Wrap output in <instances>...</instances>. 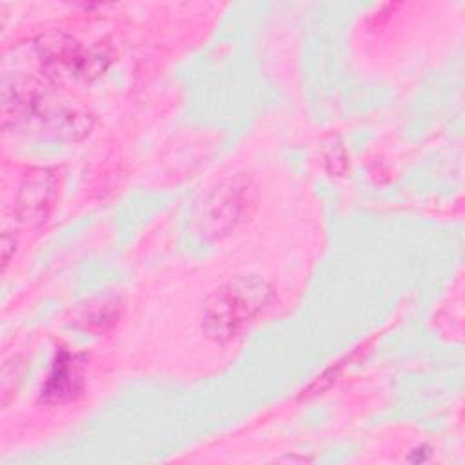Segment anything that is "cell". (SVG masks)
<instances>
[{
    "mask_svg": "<svg viewBox=\"0 0 465 465\" xmlns=\"http://www.w3.org/2000/svg\"><path fill=\"white\" fill-rule=\"evenodd\" d=\"M256 205V187L245 176H234L214 187L200 203L196 223L205 238H220L236 229Z\"/></svg>",
    "mask_w": 465,
    "mask_h": 465,
    "instance_id": "obj_2",
    "label": "cell"
},
{
    "mask_svg": "<svg viewBox=\"0 0 465 465\" xmlns=\"http://www.w3.org/2000/svg\"><path fill=\"white\" fill-rule=\"evenodd\" d=\"M274 302V289L258 276H236L203 303L202 325L216 341H229L256 322Z\"/></svg>",
    "mask_w": 465,
    "mask_h": 465,
    "instance_id": "obj_1",
    "label": "cell"
},
{
    "mask_svg": "<svg viewBox=\"0 0 465 465\" xmlns=\"http://www.w3.org/2000/svg\"><path fill=\"white\" fill-rule=\"evenodd\" d=\"M84 389V360L78 354L60 351L53 361L47 380L42 385L40 400L45 403H64L74 400Z\"/></svg>",
    "mask_w": 465,
    "mask_h": 465,
    "instance_id": "obj_3",
    "label": "cell"
}]
</instances>
